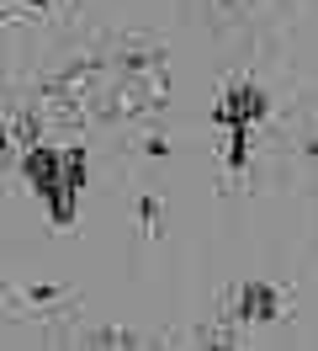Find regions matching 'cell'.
Returning <instances> with one entry per match:
<instances>
[{"label":"cell","instance_id":"obj_1","mask_svg":"<svg viewBox=\"0 0 318 351\" xmlns=\"http://www.w3.org/2000/svg\"><path fill=\"white\" fill-rule=\"evenodd\" d=\"M170 101V53L165 43H148V38H133L122 43L111 59H101V80H96V96H90V117L101 123H138V117H154V112Z\"/></svg>","mask_w":318,"mask_h":351},{"label":"cell","instance_id":"obj_2","mask_svg":"<svg viewBox=\"0 0 318 351\" xmlns=\"http://www.w3.org/2000/svg\"><path fill=\"white\" fill-rule=\"evenodd\" d=\"M21 176H27V186L48 202V219L53 229H75V186H69V171H64V149H48V144H32V149L21 154Z\"/></svg>","mask_w":318,"mask_h":351},{"label":"cell","instance_id":"obj_3","mask_svg":"<svg viewBox=\"0 0 318 351\" xmlns=\"http://www.w3.org/2000/svg\"><path fill=\"white\" fill-rule=\"evenodd\" d=\"M265 112H271V96L254 86V80H228L223 96H217V107H212V117H217V128L254 133L260 123H265Z\"/></svg>","mask_w":318,"mask_h":351},{"label":"cell","instance_id":"obj_4","mask_svg":"<svg viewBox=\"0 0 318 351\" xmlns=\"http://www.w3.org/2000/svg\"><path fill=\"white\" fill-rule=\"evenodd\" d=\"M228 314L239 325H271V319H287V314H292V298H287L281 287H271V282H244Z\"/></svg>","mask_w":318,"mask_h":351},{"label":"cell","instance_id":"obj_5","mask_svg":"<svg viewBox=\"0 0 318 351\" xmlns=\"http://www.w3.org/2000/svg\"><path fill=\"white\" fill-rule=\"evenodd\" d=\"M202 351H244V346H239V319L223 314V319L202 325Z\"/></svg>","mask_w":318,"mask_h":351},{"label":"cell","instance_id":"obj_6","mask_svg":"<svg viewBox=\"0 0 318 351\" xmlns=\"http://www.w3.org/2000/svg\"><path fill=\"white\" fill-rule=\"evenodd\" d=\"M223 165H228V171H244V165H250V133H244V128H228V144H223Z\"/></svg>","mask_w":318,"mask_h":351},{"label":"cell","instance_id":"obj_7","mask_svg":"<svg viewBox=\"0 0 318 351\" xmlns=\"http://www.w3.org/2000/svg\"><path fill=\"white\" fill-rule=\"evenodd\" d=\"M138 219H144V229H148V234H159V229H165V202L138 197Z\"/></svg>","mask_w":318,"mask_h":351},{"label":"cell","instance_id":"obj_8","mask_svg":"<svg viewBox=\"0 0 318 351\" xmlns=\"http://www.w3.org/2000/svg\"><path fill=\"white\" fill-rule=\"evenodd\" d=\"M64 171H69V186L80 192V186H85V149H80V144H75V149H64Z\"/></svg>","mask_w":318,"mask_h":351},{"label":"cell","instance_id":"obj_9","mask_svg":"<svg viewBox=\"0 0 318 351\" xmlns=\"http://www.w3.org/2000/svg\"><path fill=\"white\" fill-rule=\"evenodd\" d=\"M27 5H38V11H48V5H59V0H27Z\"/></svg>","mask_w":318,"mask_h":351}]
</instances>
